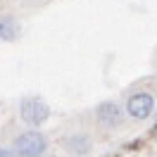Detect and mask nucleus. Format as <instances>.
<instances>
[{"label":"nucleus","mask_w":157,"mask_h":157,"mask_svg":"<svg viewBox=\"0 0 157 157\" xmlns=\"http://www.w3.org/2000/svg\"><path fill=\"white\" fill-rule=\"evenodd\" d=\"M45 150H48V140L38 131H24L12 143V152L19 157H40Z\"/></svg>","instance_id":"f257e3e1"},{"label":"nucleus","mask_w":157,"mask_h":157,"mask_svg":"<svg viewBox=\"0 0 157 157\" xmlns=\"http://www.w3.org/2000/svg\"><path fill=\"white\" fill-rule=\"evenodd\" d=\"M19 117H21V121L29 124V126H40V124L48 121L50 107H48V102L43 98L29 95V98H24L19 102Z\"/></svg>","instance_id":"f03ea898"},{"label":"nucleus","mask_w":157,"mask_h":157,"mask_svg":"<svg viewBox=\"0 0 157 157\" xmlns=\"http://www.w3.org/2000/svg\"><path fill=\"white\" fill-rule=\"evenodd\" d=\"M152 109H155V98H152V93L140 90V93L128 95V100H126V114L128 117L143 121V119H147L152 114Z\"/></svg>","instance_id":"7ed1b4c3"},{"label":"nucleus","mask_w":157,"mask_h":157,"mask_svg":"<svg viewBox=\"0 0 157 157\" xmlns=\"http://www.w3.org/2000/svg\"><path fill=\"white\" fill-rule=\"evenodd\" d=\"M95 119H98V124L102 128H117L124 121V112H121V107L117 102L105 100V102H100L95 107Z\"/></svg>","instance_id":"20e7f679"},{"label":"nucleus","mask_w":157,"mask_h":157,"mask_svg":"<svg viewBox=\"0 0 157 157\" xmlns=\"http://www.w3.org/2000/svg\"><path fill=\"white\" fill-rule=\"evenodd\" d=\"M90 138L86 133H71V136L64 140V147H67V152L71 155H88L90 152Z\"/></svg>","instance_id":"39448f33"},{"label":"nucleus","mask_w":157,"mask_h":157,"mask_svg":"<svg viewBox=\"0 0 157 157\" xmlns=\"http://www.w3.org/2000/svg\"><path fill=\"white\" fill-rule=\"evenodd\" d=\"M19 24L14 17H0V40L5 43H12V40L19 38Z\"/></svg>","instance_id":"423d86ee"},{"label":"nucleus","mask_w":157,"mask_h":157,"mask_svg":"<svg viewBox=\"0 0 157 157\" xmlns=\"http://www.w3.org/2000/svg\"><path fill=\"white\" fill-rule=\"evenodd\" d=\"M0 157H14V152H10V150H2V147H0Z\"/></svg>","instance_id":"0eeeda50"}]
</instances>
